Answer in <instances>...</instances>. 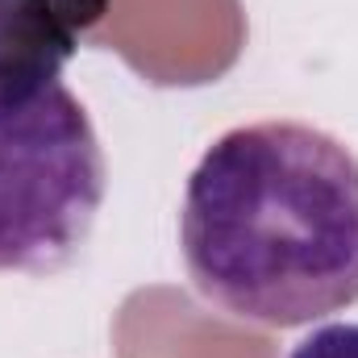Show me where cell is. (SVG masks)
Segmentation results:
<instances>
[{"instance_id":"1","label":"cell","mask_w":358,"mask_h":358,"mask_svg":"<svg viewBox=\"0 0 358 358\" xmlns=\"http://www.w3.org/2000/svg\"><path fill=\"white\" fill-rule=\"evenodd\" d=\"M179 242L221 313L296 329L358 304V159L304 121L221 134L187 176Z\"/></svg>"},{"instance_id":"2","label":"cell","mask_w":358,"mask_h":358,"mask_svg":"<svg viewBox=\"0 0 358 358\" xmlns=\"http://www.w3.org/2000/svg\"><path fill=\"white\" fill-rule=\"evenodd\" d=\"M104 150L67 84L0 92V271L67 267L104 204Z\"/></svg>"},{"instance_id":"3","label":"cell","mask_w":358,"mask_h":358,"mask_svg":"<svg viewBox=\"0 0 358 358\" xmlns=\"http://www.w3.org/2000/svg\"><path fill=\"white\" fill-rule=\"evenodd\" d=\"M100 13L104 0H0V92L34 96L63 84V67Z\"/></svg>"},{"instance_id":"4","label":"cell","mask_w":358,"mask_h":358,"mask_svg":"<svg viewBox=\"0 0 358 358\" xmlns=\"http://www.w3.org/2000/svg\"><path fill=\"white\" fill-rule=\"evenodd\" d=\"M287 358H358V321H329L300 338Z\"/></svg>"}]
</instances>
